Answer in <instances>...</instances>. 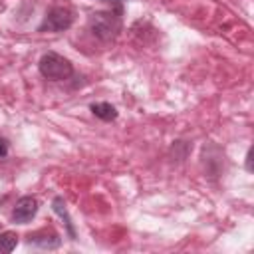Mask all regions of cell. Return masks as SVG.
<instances>
[{"mask_svg":"<svg viewBox=\"0 0 254 254\" xmlns=\"http://www.w3.org/2000/svg\"><path fill=\"white\" fill-rule=\"evenodd\" d=\"M6 155H8V143L0 137V159H2V157H6Z\"/></svg>","mask_w":254,"mask_h":254,"instance_id":"obj_9","label":"cell"},{"mask_svg":"<svg viewBox=\"0 0 254 254\" xmlns=\"http://www.w3.org/2000/svg\"><path fill=\"white\" fill-rule=\"evenodd\" d=\"M38 69L46 79H52V81H64V79L71 77V73H73L71 62L56 52L44 54L38 62Z\"/></svg>","mask_w":254,"mask_h":254,"instance_id":"obj_1","label":"cell"},{"mask_svg":"<svg viewBox=\"0 0 254 254\" xmlns=\"http://www.w3.org/2000/svg\"><path fill=\"white\" fill-rule=\"evenodd\" d=\"M73 24V12L67 6H54L40 24V32H64Z\"/></svg>","mask_w":254,"mask_h":254,"instance_id":"obj_3","label":"cell"},{"mask_svg":"<svg viewBox=\"0 0 254 254\" xmlns=\"http://www.w3.org/2000/svg\"><path fill=\"white\" fill-rule=\"evenodd\" d=\"M91 113L95 117H99L101 121H113V119H117V109L111 103H105V101L93 103L91 105Z\"/></svg>","mask_w":254,"mask_h":254,"instance_id":"obj_6","label":"cell"},{"mask_svg":"<svg viewBox=\"0 0 254 254\" xmlns=\"http://www.w3.org/2000/svg\"><path fill=\"white\" fill-rule=\"evenodd\" d=\"M18 244V236L16 232H2L0 234V254H8L16 248Z\"/></svg>","mask_w":254,"mask_h":254,"instance_id":"obj_8","label":"cell"},{"mask_svg":"<svg viewBox=\"0 0 254 254\" xmlns=\"http://www.w3.org/2000/svg\"><path fill=\"white\" fill-rule=\"evenodd\" d=\"M38 198L34 196H22L18 198V202L14 204V210H12V220L18 222V224H26L30 222L36 212H38Z\"/></svg>","mask_w":254,"mask_h":254,"instance_id":"obj_4","label":"cell"},{"mask_svg":"<svg viewBox=\"0 0 254 254\" xmlns=\"http://www.w3.org/2000/svg\"><path fill=\"white\" fill-rule=\"evenodd\" d=\"M28 244H34V246H40V248H58L60 246V234L52 228H42L34 234L28 236Z\"/></svg>","mask_w":254,"mask_h":254,"instance_id":"obj_5","label":"cell"},{"mask_svg":"<svg viewBox=\"0 0 254 254\" xmlns=\"http://www.w3.org/2000/svg\"><path fill=\"white\" fill-rule=\"evenodd\" d=\"M89 28L91 32L101 38V40H113L119 30H121V18L117 14H111V12H95L91 18H89Z\"/></svg>","mask_w":254,"mask_h":254,"instance_id":"obj_2","label":"cell"},{"mask_svg":"<svg viewBox=\"0 0 254 254\" xmlns=\"http://www.w3.org/2000/svg\"><path fill=\"white\" fill-rule=\"evenodd\" d=\"M246 171H252V149H248L246 153Z\"/></svg>","mask_w":254,"mask_h":254,"instance_id":"obj_10","label":"cell"},{"mask_svg":"<svg viewBox=\"0 0 254 254\" xmlns=\"http://www.w3.org/2000/svg\"><path fill=\"white\" fill-rule=\"evenodd\" d=\"M54 210L65 220V226H67V232H69V236L73 238L75 236V232H73V224H71V218H69V214H67V210H65V204H64V200L60 198V196H56L54 198Z\"/></svg>","mask_w":254,"mask_h":254,"instance_id":"obj_7","label":"cell"}]
</instances>
